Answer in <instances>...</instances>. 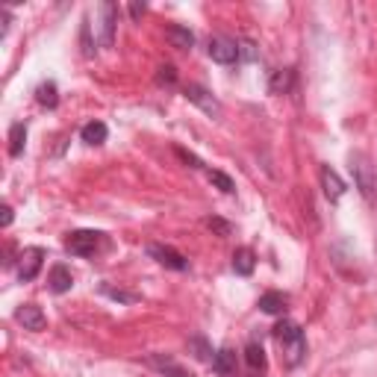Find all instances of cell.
Listing matches in <instances>:
<instances>
[{
  "label": "cell",
  "instance_id": "obj_1",
  "mask_svg": "<svg viewBox=\"0 0 377 377\" xmlns=\"http://www.w3.org/2000/svg\"><path fill=\"white\" fill-rule=\"evenodd\" d=\"M274 339H277L280 348H283V360H286V366H289V369L301 366L304 357H306L304 330L295 325V321H280V325L274 327Z\"/></svg>",
  "mask_w": 377,
  "mask_h": 377
},
{
  "label": "cell",
  "instance_id": "obj_2",
  "mask_svg": "<svg viewBox=\"0 0 377 377\" xmlns=\"http://www.w3.org/2000/svg\"><path fill=\"white\" fill-rule=\"evenodd\" d=\"M94 42L101 47H112L115 42V27H118V3L112 0H103L98 6V15H94Z\"/></svg>",
  "mask_w": 377,
  "mask_h": 377
},
{
  "label": "cell",
  "instance_id": "obj_3",
  "mask_svg": "<svg viewBox=\"0 0 377 377\" xmlns=\"http://www.w3.org/2000/svg\"><path fill=\"white\" fill-rule=\"evenodd\" d=\"M101 242H103V233H98V230H74L65 239V251L71 257H91L101 248Z\"/></svg>",
  "mask_w": 377,
  "mask_h": 377
},
{
  "label": "cell",
  "instance_id": "obj_4",
  "mask_svg": "<svg viewBox=\"0 0 377 377\" xmlns=\"http://www.w3.org/2000/svg\"><path fill=\"white\" fill-rule=\"evenodd\" d=\"M351 171H354V180H357V188L366 198H374V188H377V177H374V165L369 163L362 154H354L351 156Z\"/></svg>",
  "mask_w": 377,
  "mask_h": 377
},
{
  "label": "cell",
  "instance_id": "obj_5",
  "mask_svg": "<svg viewBox=\"0 0 377 377\" xmlns=\"http://www.w3.org/2000/svg\"><path fill=\"white\" fill-rule=\"evenodd\" d=\"M207 53H209L212 62L233 65L239 59V42H233V38H227V36H212L209 45H207Z\"/></svg>",
  "mask_w": 377,
  "mask_h": 377
},
{
  "label": "cell",
  "instance_id": "obj_6",
  "mask_svg": "<svg viewBox=\"0 0 377 377\" xmlns=\"http://www.w3.org/2000/svg\"><path fill=\"white\" fill-rule=\"evenodd\" d=\"M183 94H186V101H188V103H195L198 110H204L207 115H212V118H219V115H221V103H219V98H212V91H209V89L198 86V83H188Z\"/></svg>",
  "mask_w": 377,
  "mask_h": 377
},
{
  "label": "cell",
  "instance_id": "obj_7",
  "mask_svg": "<svg viewBox=\"0 0 377 377\" xmlns=\"http://www.w3.org/2000/svg\"><path fill=\"white\" fill-rule=\"evenodd\" d=\"M42 263H45V248H27L21 253V263H18V277L21 283H30L38 277L42 272Z\"/></svg>",
  "mask_w": 377,
  "mask_h": 377
},
{
  "label": "cell",
  "instance_id": "obj_8",
  "mask_svg": "<svg viewBox=\"0 0 377 377\" xmlns=\"http://www.w3.org/2000/svg\"><path fill=\"white\" fill-rule=\"evenodd\" d=\"M147 253H151L159 265L171 268V272H186V268H188V260L183 257V253L174 251V248H168V245H147Z\"/></svg>",
  "mask_w": 377,
  "mask_h": 377
},
{
  "label": "cell",
  "instance_id": "obj_9",
  "mask_svg": "<svg viewBox=\"0 0 377 377\" xmlns=\"http://www.w3.org/2000/svg\"><path fill=\"white\" fill-rule=\"evenodd\" d=\"M15 318L24 325V330H33V333L45 330V325H47V318H45V313H42V306H36V304H24V306H18Z\"/></svg>",
  "mask_w": 377,
  "mask_h": 377
},
{
  "label": "cell",
  "instance_id": "obj_10",
  "mask_svg": "<svg viewBox=\"0 0 377 377\" xmlns=\"http://www.w3.org/2000/svg\"><path fill=\"white\" fill-rule=\"evenodd\" d=\"M147 366H154L159 374H165V377H195L192 371H186L177 360H171L165 354H151L147 357Z\"/></svg>",
  "mask_w": 377,
  "mask_h": 377
},
{
  "label": "cell",
  "instance_id": "obj_11",
  "mask_svg": "<svg viewBox=\"0 0 377 377\" xmlns=\"http://www.w3.org/2000/svg\"><path fill=\"white\" fill-rule=\"evenodd\" d=\"M47 286L53 295H65V292H71L74 286V274H71V268L68 265H53L50 268V277H47Z\"/></svg>",
  "mask_w": 377,
  "mask_h": 377
},
{
  "label": "cell",
  "instance_id": "obj_12",
  "mask_svg": "<svg viewBox=\"0 0 377 377\" xmlns=\"http://www.w3.org/2000/svg\"><path fill=\"white\" fill-rule=\"evenodd\" d=\"M321 188H325L327 200H333V204L345 195V183H342V177L330 165H321Z\"/></svg>",
  "mask_w": 377,
  "mask_h": 377
},
{
  "label": "cell",
  "instance_id": "obj_13",
  "mask_svg": "<svg viewBox=\"0 0 377 377\" xmlns=\"http://www.w3.org/2000/svg\"><path fill=\"white\" fill-rule=\"evenodd\" d=\"M212 371L221 374V377H230L236 374V351L233 348H219L212 357Z\"/></svg>",
  "mask_w": 377,
  "mask_h": 377
},
{
  "label": "cell",
  "instance_id": "obj_14",
  "mask_svg": "<svg viewBox=\"0 0 377 377\" xmlns=\"http://www.w3.org/2000/svg\"><path fill=\"white\" fill-rule=\"evenodd\" d=\"M165 38H168V45L177 47V50H192V45H195L192 30H186V27H180V24L165 27Z\"/></svg>",
  "mask_w": 377,
  "mask_h": 377
},
{
  "label": "cell",
  "instance_id": "obj_15",
  "mask_svg": "<svg viewBox=\"0 0 377 377\" xmlns=\"http://www.w3.org/2000/svg\"><path fill=\"white\" fill-rule=\"evenodd\" d=\"M257 306L263 309L265 316H280L283 309L289 306V295H283V292H265Z\"/></svg>",
  "mask_w": 377,
  "mask_h": 377
},
{
  "label": "cell",
  "instance_id": "obj_16",
  "mask_svg": "<svg viewBox=\"0 0 377 377\" xmlns=\"http://www.w3.org/2000/svg\"><path fill=\"white\" fill-rule=\"evenodd\" d=\"M106 136H110V127H106L103 121H89V124L80 130V139H83L86 145H103Z\"/></svg>",
  "mask_w": 377,
  "mask_h": 377
},
{
  "label": "cell",
  "instance_id": "obj_17",
  "mask_svg": "<svg viewBox=\"0 0 377 377\" xmlns=\"http://www.w3.org/2000/svg\"><path fill=\"white\" fill-rule=\"evenodd\" d=\"M253 265H257V257H253V251L251 248H239L233 253V272L239 277H248L253 272Z\"/></svg>",
  "mask_w": 377,
  "mask_h": 377
},
{
  "label": "cell",
  "instance_id": "obj_18",
  "mask_svg": "<svg viewBox=\"0 0 377 377\" xmlns=\"http://www.w3.org/2000/svg\"><path fill=\"white\" fill-rule=\"evenodd\" d=\"M245 362H248V369H251V371H265L268 360H265L263 345H257V342H248V345H245Z\"/></svg>",
  "mask_w": 377,
  "mask_h": 377
},
{
  "label": "cell",
  "instance_id": "obj_19",
  "mask_svg": "<svg viewBox=\"0 0 377 377\" xmlns=\"http://www.w3.org/2000/svg\"><path fill=\"white\" fill-rule=\"evenodd\" d=\"M295 83V71L292 68H277L272 74V83H268V89H272V94H286Z\"/></svg>",
  "mask_w": 377,
  "mask_h": 377
},
{
  "label": "cell",
  "instance_id": "obj_20",
  "mask_svg": "<svg viewBox=\"0 0 377 377\" xmlns=\"http://www.w3.org/2000/svg\"><path fill=\"white\" fill-rule=\"evenodd\" d=\"M36 101L45 106V110H57V103H59V94H57V83L53 80H47V83H42L36 89Z\"/></svg>",
  "mask_w": 377,
  "mask_h": 377
},
{
  "label": "cell",
  "instance_id": "obj_21",
  "mask_svg": "<svg viewBox=\"0 0 377 377\" xmlns=\"http://www.w3.org/2000/svg\"><path fill=\"white\" fill-rule=\"evenodd\" d=\"M27 145V124H12L9 127V156H21Z\"/></svg>",
  "mask_w": 377,
  "mask_h": 377
},
{
  "label": "cell",
  "instance_id": "obj_22",
  "mask_svg": "<svg viewBox=\"0 0 377 377\" xmlns=\"http://www.w3.org/2000/svg\"><path fill=\"white\" fill-rule=\"evenodd\" d=\"M188 354H192L195 360H200V362H212V348H209V342L204 339V336H188Z\"/></svg>",
  "mask_w": 377,
  "mask_h": 377
},
{
  "label": "cell",
  "instance_id": "obj_23",
  "mask_svg": "<svg viewBox=\"0 0 377 377\" xmlns=\"http://www.w3.org/2000/svg\"><path fill=\"white\" fill-rule=\"evenodd\" d=\"M101 292L106 295V298H112V301H118V304H139V301H142V295H139V292H127V289H115V286H110V283H103V286H101Z\"/></svg>",
  "mask_w": 377,
  "mask_h": 377
},
{
  "label": "cell",
  "instance_id": "obj_24",
  "mask_svg": "<svg viewBox=\"0 0 377 377\" xmlns=\"http://www.w3.org/2000/svg\"><path fill=\"white\" fill-rule=\"evenodd\" d=\"M207 177H209V183H212L215 188H221L224 195H233V192H236V183L227 177L224 171H215V168H212V171H207Z\"/></svg>",
  "mask_w": 377,
  "mask_h": 377
},
{
  "label": "cell",
  "instance_id": "obj_25",
  "mask_svg": "<svg viewBox=\"0 0 377 377\" xmlns=\"http://www.w3.org/2000/svg\"><path fill=\"white\" fill-rule=\"evenodd\" d=\"M207 227L215 233V236H230L233 233V227H230V221H224V219H219V215H212V219H207Z\"/></svg>",
  "mask_w": 377,
  "mask_h": 377
},
{
  "label": "cell",
  "instance_id": "obj_26",
  "mask_svg": "<svg viewBox=\"0 0 377 377\" xmlns=\"http://www.w3.org/2000/svg\"><path fill=\"white\" fill-rule=\"evenodd\" d=\"M257 57H260L257 45H253L251 38H239V59H248V62H253Z\"/></svg>",
  "mask_w": 377,
  "mask_h": 377
},
{
  "label": "cell",
  "instance_id": "obj_27",
  "mask_svg": "<svg viewBox=\"0 0 377 377\" xmlns=\"http://www.w3.org/2000/svg\"><path fill=\"white\" fill-rule=\"evenodd\" d=\"M156 83H163V86H174V83H177V71H174V65H159Z\"/></svg>",
  "mask_w": 377,
  "mask_h": 377
},
{
  "label": "cell",
  "instance_id": "obj_28",
  "mask_svg": "<svg viewBox=\"0 0 377 377\" xmlns=\"http://www.w3.org/2000/svg\"><path fill=\"white\" fill-rule=\"evenodd\" d=\"M174 154H177V156L183 159V163H186L188 168H204V163H200V159H198L195 154H188L186 147H174Z\"/></svg>",
  "mask_w": 377,
  "mask_h": 377
},
{
  "label": "cell",
  "instance_id": "obj_29",
  "mask_svg": "<svg viewBox=\"0 0 377 377\" xmlns=\"http://www.w3.org/2000/svg\"><path fill=\"white\" fill-rule=\"evenodd\" d=\"M0 212H3V215H0V224L9 227V224H12V207H9V204H3V209H0Z\"/></svg>",
  "mask_w": 377,
  "mask_h": 377
},
{
  "label": "cell",
  "instance_id": "obj_30",
  "mask_svg": "<svg viewBox=\"0 0 377 377\" xmlns=\"http://www.w3.org/2000/svg\"><path fill=\"white\" fill-rule=\"evenodd\" d=\"M130 15H133V18H142V15H145V3H142V6L133 3V6H130Z\"/></svg>",
  "mask_w": 377,
  "mask_h": 377
},
{
  "label": "cell",
  "instance_id": "obj_31",
  "mask_svg": "<svg viewBox=\"0 0 377 377\" xmlns=\"http://www.w3.org/2000/svg\"><path fill=\"white\" fill-rule=\"evenodd\" d=\"M245 377H260V374H257V371H251V374H245Z\"/></svg>",
  "mask_w": 377,
  "mask_h": 377
}]
</instances>
